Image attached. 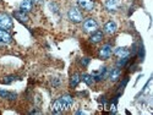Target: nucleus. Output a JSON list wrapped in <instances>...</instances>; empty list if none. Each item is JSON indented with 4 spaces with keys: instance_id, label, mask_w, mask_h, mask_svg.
I'll use <instances>...</instances> for the list:
<instances>
[{
    "instance_id": "obj_2",
    "label": "nucleus",
    "mask_w": 153,
    "mask_h": 115,
    "mask_svg": "<svg viewBox=\"0 0 153 115\" xmlns=\"http://www.w3.org/2000/svg\"><path fill=\"white\" fill-rule=\"evenodd\" d=\"M0 28L1 30H11L12 28V20L6 14H0Z\"/></svg>"
},
{
    "instance_id": "obj_20",
    "label": "nucleus",
    "mask_w": 153,
    "mask_h": 115,
    "mask_svg": "<svg viewBox=\"0 0 153 115\" xmlns=\"http://www.w3.org/2000/svg\"><path fill=\"white\" fill-rule=\"evenodd\" d=\"M16 76H14V75H11V76H6V77H4V80H3V83H6V85H9V83H11V82H14V81H16Z\"/></svg>"
},
{
    "instance_id": "obj_5",
    "label": "nucleus",
    "mask_w": 153,
    "mask_h": 115,
    "mask_svg": "<svg viewBox=\"0 0 153 115\" xmlns=\"http://www.w3.org/2000/svg\"><path fill=\"white\" fill-rule=\"evenodd\" d=\"M59 99H60L61 104H62V107H64V110H68V109H70V108L72 107V104H74V98H72L71 96H69V94L61 96Z\"/></svg>"
},
{
    "instance_id": "obj_21",
    "label": "nucleus",
    "mask_w": 153,
    "mask_h": 115,
    "mask_svg": "<svg viewBox=\"0 0 153 115\" xmlns=\"http://www.w3.org/2000/svg\"><path fill=\"white\" fill-rule=\"evenodd\" d=\"M60 83H61L60 79H53V80H52V85H53V87H55V88H58V87L60 86Z\"/></svg>"
},
{
    "instance_id": "obj_9",
    "label": "nucleus",
    "mask_w": 153,
    "mask_h": 115,
    "mask_svg": "<svg viewBox=\"0 0 153 115\" xmlns=\"http://www.w3.org/2000/svg\"><path fill=\"white\" fill-rule=\"evenodd\" d=\"M33 9V1L32 0H23L20 4V10L23 12H30Z\"/></svg>"
},
{
    "instance_id": "obj_12",
    "label": "nucleus",
    "mask_w": 153,
    "mask_h": 115,
    "mask_svg": "<svg viewBox=\"0 0 153 115\" xmlns=\"http://www.w3.org/2000/svg\"><path fill=\"white\" fill-rule=\"evenodd\" d=\"M102 39H103V32L102 31H94L90 37V41L92 43H99L102 42Z\"/></svg>"
},
{
    "instance_id": "obj_1",
    "label": "nucleus",
    "mask_w": 153,
    "mask_h": 115,
    "mask_svg": "<svg viewBox=\"0 0 153 115\" xmlns=\"http://www.w3.org/2000/svg\"><path fill=\"white\" fill-rule=\"evenodd\" d=\"M68 17L70 21H72L75 23H79L82 21V14L77 7H70L68 11Z\"/></svg>"
},
{
    "instance_id": "obj_23",
    "label": "nucleus",
    "mask_w": 153,
    "mask_h": 115,
    "mask_svg": "<svg viewBox=\"0 0 153 115\" xmlns=\"http://www.w3.org/2000/svg\"><path fill=\"white\" fill-rule=\"evenodd\" d=\"M88 62H90V59H88V58H82L81 59V65L82 66H87Z\"/></svg>"
},
{
    "instance_id": "obj_19",
    "label": "nucleus",
    "mask_w": 153,
    "mask_h": 115,
    "mask_svg": "<svg viewBox=\"0 0 153 115\" xmlns=\"http://www.w3.org/2000/svg\"><path fill=\"white\" fill-rule=\"evenodd\" d=\"M80 80H81V76H80L79 73L72 75V76H71V79H70V87H71V88H75L76 86L79 85Z\"/></svg>"
},
{
    "instance_id": "obj_15",
    "label": "nucleus",
    "mask_w": 153,
    "mask_h": 115,
    "mask_svg": "<svg viewBox=\"0 0 153 115\" xmlns=\"http://www.w3.org/2000/svg\"><path fill=\"white\" fill-rule=\"evenodd\" d=\"M104 6L109 11H115L118 9V0H105Z\"/></svg>"
},
{
    "instance_id": "obj_8",
    "label": "nucleus",
    "mask_w": 153,
    "mask_h": 115,
    "mask_svg": "<svg viewBox=\"0 0 153 115\" xmlns=\"http://www.w3.org/2000/svg\"><path fill=\"white\" fill-rule=\"evenodd\" d=\"M117 23L114 22V21H109L104 24V32L108 33V34H114L117 32Z\"/></svg>"
},
{
    "instance_id": "obj_7",
    "label": "nucleus",
    "mask_w": 153,
    "mask_h": 115,
    "mask_svg": "<svg viewBox=\"0 0 153 115\" xmlns=\"http://www.w3.org/2000/svg\"><path fill=\"white\" fill-rule=\"evenodd\" d=\"M108 73H109V71H108V69H107V68H102L99 71H97V72L92 73V76H93L94 81H100V80L105 79L107 76H108Z\"/></svg>"
},
{
    "instance_id": "obj_11",
    "label": "nucleus",
    "mask_w": 153,
    "mask_h": 115,
    "mask_svg": "<svg viewBox=\"0 0 153 115\" xmlns=\"http://www.w3.org/2000/svg\"><path fill=\"white\" fill-rule=\"evenodd\" d=\"M114 54H115L119 59L120 58H129L130 56L129 49H126V48H117L115 50H114Z\"/></svg>"
},
{
    "instance_id": "obj_3",
    "label": "nucleus",
    "mask_w": 153,
    "mask_h": 115,
    "mask_svg": "<svg viewBox=\"0 0 153 115\" xmlns=\"http://www.w3.org/2000/svg\"><path fill=\"white\" fill-rule=\"evenodd\" d=\"M98 28V23L94 19H87L83 22V30L85 32H94Z\"/></svg>"
},
{
    "instance_id": "obj_16",
    "label": "nucleus",
    "mask_w": 153,
    "mask_h": 115,
    "mask_svg": "<svg viewBox=\"0 0 153 115\" xmlns=\"http://www.w3.org/2000/svg\"><path fill=\"white\" fill-rule=\"evenodd\" d=\"M120 75H121V71H120V69H113V70H111V71L108 73L109 79H110L113 82L118 81V80H119V77H120Z\"/></svg>"
},
{
    "instance_id": "obj_17",
    "label": "nucleus",
    "mask_w": 153,
    "mask_h": 115,
    "mask_svg": "<svg viewBox=\"0 0 153 115\" xmlns=\"http://www.w3.org/2000/svg\"><path fill=\"white\" fill-rule=\"evenodd\" d=\"M14 16L19 20V21H21V22H27L28 21V16L26 15V12H23V11H15L14 12Z\"/></svg>"
},
{
    "instance_id": "obj_6",
    "label": "nucleus",
    "mask_w": 153,
    "mask_h": 115,
    "mask_svg": "<svg viewBox=\"0 0 153 115\" xmlns=\"http://www.w3.org/2000/svg\"><path fill=\"white\" fill-rule=\"evenodd\" d=\"M77 4L86 11H92L94 9V3L92 0H77Z\"/></svg>"
},
{
    "instance_id": "obj_4",
    "label": "nucleus",
    "mask_w": 153,
    "mask_h": 115,
    "mask_svg": "<svg viewBox=\"0 0 153 115\" xmlns=\"http://www.w3.org/2000/svg\"><path fill=\"white\" fill-rule=\"evenodd\" d=\"M111 53H113L111 47H110L109 44H105V45H103V47L99 49V58H100V59H103V60L109 59L110 55H111Z\"/></svg>"
},
{
    "instance_id": "obj_25",
    "label": "nucleus",
    "mask_w": 153,
    "mask_h": 115,
    "mask_svg": "<svg viewBox=\"0 0 153 115\" xmlns=\"http://www.w3.org/2000/svg\"><path fill=\"white\" fill-rule=\"evenodd\" d=\"M32 1H33V3H42L43 0H32Z\"/></svg>"
},
{
    "instance_id": "obj_10",
    "label": "nucleus",
    "mask_w": 153,
    "mask_h": 115,
    "mask_svg": "<svg viewBox=\"0 0 153 115\" xmlns=\"http://www.w3.org/2000/svg\"><path fill=\"white\" fill-rule=\"evenodd\" d=\"M11 41H12V37L10 36V33L4 30H0V43L9 44L11 43Z\"/></svg>"
},
{
    "instance_id": "obj_22",
    "label": "nucleus",
    "mask_w": 153,
    "mask_h": 115,
    "mask_svg": "<svg viewBox=\"0 0 153 115\" xmlns=\"http://www.w3.org/2000/svg\"><path fill=\"white\" fill-rule=\"evenodd\" d=\"M138 56H140V60H143V56H145V48H143V47L140 48V54H138Z\"/></svg>"
},
{
    "instance_id": "obj_14",
    "label": "nucleus",
    "mask_w": 153,
    "mask_h": 115,
    "mask_svg": "<svg viewBox=\"0 0 153 115\" xmlns=\"http://www.w3.org/2000/svg\"><path fill=\"white\" fill-rule=\"evenodd\" d=\"M52 111H53L54 114H61V113L64 111V107H62V104H61L60 99H56L54 103H53V105H52Z\"/></svg>"
},
{
    "instance_id": "obj_24",
    "label": "nucleus",
    "mask_w": 153,
    "mask_h": 115,
    "mask_svg": "<svg viewBox=\"0 0 153 115\" xmlns=\"http://www.w3.org/2000/svg\"><path fill=\"white\" fill-rule=\"evenodd\" d=\"M127 81H129V79H127V77H125V80L119 85V89H123L125 86H126V83H127Z\"/></svg>"
},
{
    "instance_id": "obj_18",
    "label": "nucleus",
    "mask_w": 153,
    "mask_h": 115,
    "mask_svg": "<svg viewBox=\"0 0 153 115\" xmlns=\"http://www.w3.org/2000/svg\"><path fill=\"white\" fill-rule=\"evenodd\" d=\"M81 79H82V81H83L87 86H92V85L94 83V79H93V76H92V75L83 73V75L81 76Z\"/></svg>"
},
{
    "instance_id": "obj_13",
    "label": "nucleus",
    "mask_w": 153,
    "mask_h": 115,
    "mask_svg": "<svg viewBox=\"0 0 153 115\" xmlns=\"http://www.w3.org/2000/svg\"><path fill=\"white\" fill-rule=\"evenodd\" d=\"M0 97L1 98H5V99H9V100H16L17 98V94L14 93V92H7V91H3V89H0Z\"/></svg>"
}]
</instances>
